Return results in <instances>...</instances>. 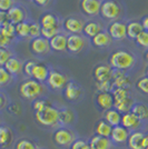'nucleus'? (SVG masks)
I'll use <instances>...</instances> for the list:
<instances>
[{"instance_id":"obj_1","label":"nucleus","mask_w":148,"mask_h":149,"mask_svg":"<svg viewBox=\"0 0 148 149\" xmlns=\"http://www.w3.org/2000/svg\"><path fill=\"white\" fill-rule=\"evenodd\" d=\"M35 120L40 127L47 130H56L59 128V108L52 104L45 107L43 110L34 112Z\"/></svg>"},{"instance_id":"obj_2","label":"nucleus","mask_w":148,"mask_h":149,"mask_svg":"<svg viewBox=\"0 0 148 149\" xmlns=\"http://www.w3.org/2000/svg\"><path fill=\"white\" fill-rule=\"evenodd\" d=\"M136 63L135 55L127 50H117L109 57V66L115 70L126 72L131 69Z\"/></svg>"},{"instance_id":"obj_3","label":"nucleus","mask_w":148,"mask_h":149,"mask_svg":"<svg viewBox=\"0 0 148 149\" xmlns=\"http://www.w3.org/2000/svg\"><path fill=\"white\" fill-rule=\"evenodd\" d=\"M111 93L114 97V108L116 110H118L120 113H126L131 110L136 100L130 89L115 88L111 91Z\"/></svg>"},{"instance_id":"obj_4","label":"nucleus","mask_w":148,"mask_h":149,"mask_svg":"<svg viewBox=\"0 0 148 149\" xmlns=\"http://www.w3.org/2000/svg\"><path fill=\"white\" fill-rule=\"evenodd\" d=\"M18 91L22 99L34 101L43 96L45 86L43 84H40L38 81L34 80L32 78H29V79L24 80L19 85Z\"/></svg>"},{"instance_id":"obj_5","label":"nucleus","mask_w":148,"mask_h":149,"mask_svg":"<svg viewBox=\"0 0 148 149\" xmlns=\"http://www.w3.org/2000/svg\"><path fill=\"white\" fill-rule=\"evenodd\" d=\"M79 138L78 132L75 128L59 127L52 131V140L57 147L61 149H69L70 146Z\"/></svg>"},{"instance_id":"obj_6","label":"nucleus","mask_w":148,"mask_h":149,"mask_svg":"<svg viewBox=\"0 0 148 149\" xmlns=\"http://www.w3.org/2000/svg\"><path fill=\"white\" fill-rule=\"evenodd\" d=\"M69 79L66 74H64L61 71H58L55 69H50L48 78L46 81V85L48 86L49 89L54 90V91H61L65 89L69 82Z\"/></svg>"},{"instance_id":"obj_7","label":"nucleus","mask_w":148,"mask_h":149,"mask_svg":"<svg viewBox=\"0 0 148 149\" xmlns=\"http://www.w3.org/2000/svg\"><path fill=\"white\" fill-rule=\"evenodd\" d=\"M99 13L107 20H117L121 13V8L115 0H105L100 5Z\"/></svg>"},{"instance_id":"obj_8","label":"nucleus","mask_w":148,"mask_h":149,"mask_svg":"<svg viewBox=\"0 0 148 149\" xmlns=\"http://www.w3.org/2000/svg\"><path fill=\"white\" fill-rule=\"evenodd\" d=\"M17 140V132L10 125L0 124V148L6 149L15 145Z\"/></svg>"},{"instance_id":"obj_9","label":"nucleus","mask_w":148,"mask_h":149,"mask_svg":"<svg viewBox=\"0 0 148 149\" xmlns=\"http://www.w3.org/2000/svg\"><path fill=\"white\" fill-rule=\"evenodd\" d=\"M121 126L130 132L137 130H148V126L142 123L140 119L131 111L123 113L121 116Z\"/></svg>"},{"instance_id":"obj_10","label":"nucleus","mask_w":148,"mask_h":149,"mask_svg":"<svg viewBox=\"0 0 148 149\" xmlns=\"http://www.w3.org/2000/svg\"><path fill=\"white\" fill-rule=\"evenodd\" d=\"M62 91H64L65 99L69 101V102H78L82 98V96H84V89H82V87L74 80L69 81Z\"/></svg>"},{"instance_id":"obj_11","label":"nucleus","mask_w":148,"mask_h":149,"mask_svg":"<svg viewBox=\"0 0 148 149\" xmlns=\"http://www.w3.org/2000/svg\"><path fill=\"white\" fill-rule=\"evenodd\" d=\"M76 123H77V115L74 109L69 107L59 108V127L74 128Z\"/></svg>"},{"instance_id":"obj_12","label":"nucleus","mask_w":148,"mask_h":149,"mask_svg":"<svg viewBox=\"0 0 148 149\" xmlns=\"http://www.w3.org/2000/svg\"><path fill=\"white\" fill-rule=\"evenodd\" d=\"M129 135H130V131L127 130L121 125H119V126H116V127H112L111 135L109 138H110L111 141L114 143V145L117 148V147L126 146Z\"/></svg>"},{"instance_id":"obj_13","label":"nucleus","mask_w":148,"mask_h":149,"mask_svg":"<svg viewBox=\"0 0 148 149\" xmlns=\"http://www.w3.org/2000/svg\"><path fill=\"white\" fill-rule=\"evenodd\" d=\"M95 105L98 110L105 112L114 108V97L111 93H97L95 96Z\"/></svg>"},{"instance_id":"obj_14","label":"nucleus","mask_w":148,"mask_h":149,"mask_svg":"<svg viewBox=\"0 0 148 149\" xmlns=\"http://www.w3.org/2000/svg\"><path fill=\"white\" fill-rule=\"evenodd\" d=\"M112 71L114 69L108 65L101 63L94 68V79L96 82H104V81H110L112 79Z\"/></svg>"},{"instance_id":"obj_15","label":"nucleus","mask_w":148,"mask_h":149,"mask_svg":"<svg viewBox=\"0 0 148 149\" xmlns=\"http://www.w3.org/2000/svg\"><path fill=\"white\" fill-rule=\"evenodd\" d=\"M108 33L111 39L123 40L127 37V25L120 21H112L108 27Z\"/></svg>"},{"instance_id":"obj_16","label":"nucleus","mask_w":148,"mask_h":149,"mask_svg":"<svg viewBox=\"0 0 148 149\" xmlns=\"http://www.w3.org/2000/svg\"><path fill=\"white\" fill-rule=\"evenodd\" d=\"M86 41L80 35H69L67 37V50L71 54H78L85 48Z\"/></svg>"},{"instance_id":"obj_17","label":"nucleus","mask_w":148,"mask_h":149,"mask_svg":"<svg viewBox=\"0 0 148 149\" xmlns=\"http://www.w3.org/2000/svg\"><path fill=\"white\" fill-rule=\"evenodd\" d=\"M112 84H114V89L115 88H125V89H130L131 87V81H130L129 76L120 71V70H115L112 71Z\"/></svg>"},{"instance_id":"obj_18","label":"nucleus","mask_w":148,"mask_h":149,"mask_svg":"<svg viewBox=\"0 0 148 149\" xmlns=\"http://www.w3.org/2000/svg\"><path fill=\"white\" fill-rule=\"evenodd\" d=\"M89 145L93 149H115L116 146L111 141L110 138L107 137H100L94 135L89 139Z\"/></svg>"},{"instance_id":"obj_19","label":"nucleus","mask_w":148,"mask_h":149,"mask_svg":"<svg viewBox=\"0 0 148 149\" xmlns=\"http://www.w3.org/2000/svg\"><path fill=\"white\" fill-rule=\"evenodd\" d=\"M50 69L43 62H36V65L34 66L32 71H31V78L34 80L38 81L40 84H43L47 81L48 74H49Z\"/></svg>"},{"instance_id":"obj_20","label":"nucleus","mask_w":148,"mask_h":149,"mask_svg":"<svg viewBox=\"0 0 148 149\" xmlns=\"http://www.w3.org/2000/svg\"><path fill=\"white\" fill-rule=\"evenodd\" d=\"M30 50L35 55H45L50 50L49 40L43 37L32 39L30 42Z\"/></svg>"},{"instance_id":"obj_21","label":"nucleus","mask_w":148,"mask_h":149,"mask_svg":"<svg viewBox=\"0 0 148 149\" xmlns=\"http://www.w3.org/2000/svg\"><path fill=\"white\" fill-rule=\"evenodd\" d=\"M62 26H64L65 30L70 32V35H79L80 32H82L85 25L80 19L75 18V17H69V18L65 19Z\"/></svg>"},{"instance_id":"obj_22","label":"nucleus","mask_w":148,"mask_h":149,"mask_svg":"<svg viewBox=\"0 0 148 149\" xmlns=\"http://www.w3.org/2000/svg\"><path fill=\"white\" fill-rule=\"evenodd\" d=\"M146 130H137L130 132L128 140H127V149H144L142 148V140L145 137Z\"/></svg>"},{"instance_id":"obj_23","label":"nucleus","mask_w":148,"mask_h":149,"mask_svg":"<svg viewBox=\"0 0 148 149\" xmlns=\"http://www.w3.org/2000/svg\"><path fill=\"white\" fill-rule=\"evenodd\" d=\"M101 2L99 0H81L80 8L87 16H96L100 11Z\"/></svg>"},{"instance_id":"obj_24","label":"nucleus","mask_w":148,"mask_h":149,"mask_svg":"<svg viewBox=\"0 0 148 149\" xmlns=\"http://www.w3.org/2000/svg\"><path fill=\"white\" fill-rule=\"evenodd\" d=\"M43 147L36 139L29 137H20L17 138L13 145V149H41Z\"/></svg>"},{"instance_id":"obj_25","label":"nucleus","mask_w":148,"mask_h":149,"mask_svg":"<svg viewBox=\"0 0 148 149\" xmlns=\"http://www.w3.org/2000/svg\"><path fill=\"white\" fill-rule=\"evenodd\" d=\"M7 16H8V20L9 22H11L13 25H18L20 22L25 21L26 19V11L19 6H13L8 13H7Z\"/></svg>"},{"instance_id":"obj_26","label":"nucleus","mask_w":148,"mask_h":149,"mask_svg":"<svg viewBox=\"0 0 148 149\" xmlns=\"http://www.w3.org/2000/svg\"><path fill=\"white\" fill-rule=\"evenodd\" d=\"M130 111L136 115L144 124L148 126V105H146L145 102L136 101Z\"/></svg>"},{"instance_id":"obj_27","label":"nucleus","mask_w":148,"mask_h":149,"mask_svg":"<svg viewBox=\"0 0 148 149\" xmlns=\"http://www.w3.org/2000/svg\"><path fill=\"white\" fill-rule=\"evenodd\" d=\"M50 49L55 51H65L67 50V36L64 33H58L49 40Z\"/></svg>"},{"instance_id":"obj_28","label":"nucleus","mask_w":148,"mask_h":149,"mask_svg":"<svg viewBox=\"0 0 148 149\" xmlns=\"http://www.w3.org/2000/svg\"><path fill=\"white\" fill-rule=\"evenodd\" d=\"M5 68L8 70V72L16 77L22 72V69H24V62H21V60H19L18 58L16 57H11L8 61L6 62V65L3 66Z\"/></svg>"},{"instance_id":"obj_29","label":"nucleus","mask_w":148,"mask_h":149,"mask_svg":"<svg viewBox=\"0 0 148 149\" xmlns=\"http://www.w3.org/2000/svg\"><path fill=\"white\" fill-rule=\"evenodd\" d=\"M112 130V126L108 124L104 118L99 119L95 126V135L100 137H107L109 138Z\"/></svg>"},{"instance_id":"obj_30","label":"nucleus","mask_w":148,"mask_h":149,"mask_svg":"<svg viewBox=\"0 0 148 149\" xmlns=\"http://www.w3.org/2000/svg\"><path fill=\"white\" fill-rule=\"evenodd\" d=\"M111 37L109 36L108 31H100L98 35H96L94 38H91V42L95 47L98 48H104L111 44Z\"/></svg>"},{"instance_id":"obj_31","label":"nucleus","mask_w":148,"mask_h":149,"mask_svg":"<svg viewBox=\"0 0 148 149\" xmlns=\"http://www.w3.org/2000/svg\"><path fill=\"white\" fill-rule=\"evenodd\" d=\"M121 116H123V113H120L115 108H112V109H109V110L104 112V117L103 118L105 119L110 126L116 127V126H119L121 124Z\"/></svg>"},{"instance_id":"obj_32","label":"nucleus","mask_w":148,"mask_h":149,"mask_svg":"<svg viewBox=\"0 0 148 149\" xmlns=\"http://www.w3.org/2000/svg\"><path fill=\"white\" fill-rule=\"evenodd\" d=\"M144 31L142 22L139 21H129L127 24V37L129 39H135Z\"/></svg>"},{"instance_id":"obj_33","label":"nucleus","mask_w":148,"mask_h":149,"mask_svg":"<svg viewBox=\"0 0 148 149\" xmlns=\"http://www.w3.org/2000/svg\"><path fill=\"white\" fill-rule=\"evenodd\" d=\"M40 27L41 28H59V21L55 15L45 13L40 18Z\"/></svg>"},{"instance_id":"obj_34","label":"nucleus","mask_w":148,"mask_h":149,"mask_svg":"<svg viewBox=\"0 0 148 149\" xmlns=\"http://www.w3.org/2000/svg\"><path fill=\"white\" fill-rule=\"evenodd\" d=\"M100 31H103L101 25L98 24V22H94V21H90V22L85 24L84 29H82V32L85 33V36L90 37V38H94L96 35H98Z\"/></svg>"},{"instance_id":"obj_35","label":"nucleus","mask_w":148,"mask_h":149,"mask_svg":"<svg viewBox=\"0 0 148 149\" xmlns=\"http://www.w3.org/2000/svg\"><path fill=\"white\" fill-rule=\"evenodd\" d=\"M13 78L5 67H0V89L10 86L13 82Z\"/></svg>"},{"instance_id":"obj_36","label":"nucleus","mask_w":148,"mask_h":149,"mask_svg":"<svg viewBox=\"0 0 148 149\" xmlns=\"http://www.w3.org/2000/svg\"><path fill=\"white\" fill-rule=\"evenodd\" d=\"M135 87L142 95L148 97V77L142 76L140 78H138L135 82Z\"/></svg>"},{"instance_id":"obj_37","label":"nucleus","mask_w":148,"mask_h":149,"mask_svg":"<svg viewBox=\"0 0 148 149\" xmlns=\"http://www.w3.org/2000/svg\"><path fill=\"white\" fill-rule=\"evenodd\" d=\"M29 29H30V24L22 21L18 25H16V35L20 38L29 37Z\"/></svg>"},{"instance_id":"obj_38","label":"nucleus","mask_w":148,"mask_h":149,"mask_svg":"<svg viewBox=\"0 0 148 149\" xmlns=\"http://www.w3.org/2000/svg\"><path fill=\"white\" fill-rule=\"evenodd\" d=\"M50 104H51V102H50L49 100L45 99V98H38V99L34 100V101L31 102V108H32L34 112H37V111L43 110L45 107H47V106L50 105Z\"/></svg>"},{"instance_id":"obj_39","label":"nucleus","mask_w":148,"mask_h":149,"mask_svg":"<svg viewBox=\"0 0 148 149\" xmlns=\"http://www.w3.org/2000/svg\"><path fill=\"white\" fill-rule=\"evenodd\" d=\"M96 89L98 93H111L114 90L112 80L104 81V82H96Z\"/></svg>"},{"instance_id":"obj_40","label":"nucleus","mask_w":148,"mask_h":149,"mask_svg":"<svg viewBox=\"0 0 148 149\" xmlns=\"http://www.w3.org/2000/svg\"><path fill=\"white\" fill-rule=\"evenodd\" d=\"M1 30L5 33V36H6L7 38H9L10 40H13V38L17 36V35H16V25H13L11 22L6 24V25L1 28Z\"/></svg>"},{"instance_id":"obj_41","label":"nucleus","mask_w":148,"mask_h":149,"mask_svg":"<svg viewBox=\"0 0 148 149\" xmlns=\"http://www.w3.org/2000/svg\"><path fill=\"white\" fill-rule=\"evenodd\" d=\"M59 33V28H41V37L50 40Z\"/></svg>"},{"instance_id":"obj_42","label":"nucleus","mask_w":148,"mask_h":149,"mask_svg":"<svg viewBox=\"0 0 148 149\" xmlns=\"http://www.w3.org/2000/svg\"><path fill=\"white\" fill-rule=\"evenodd\" d=\"M136 44L139 47L148 50V31L144 30L138 37L136 38Z\"/></svg>"},{"instance_id":"obj_43","label":"nucleus","mask_w":148,"mask_h":149,"mask_svg":"<svg viewBox=\"0 0 148 149\" xmlns=\"http://www.w3.org/2000/svg\"><path fill=\"white\" fill-rule=\"evenodd\" d=\"M13 57L10 50L7 48H0V67H3L6 65V62Z\"/></svg>"},{"instance_id":"obj_44","label":"nucleus","mask_w":148,"mask_h":149,"mask_svg":"<svg viewBox=\"0 0 148 149\" xmlns=\"http://www.w3.org/2000/svg\"><path fill=\"white\" fill-rule=\"evenodd\" d=\"M29 37H31L32 39L38 37H41V27L39 24H30V29H29Z\"/></svg>"},{"instance_id":"obj_45","label":"nucleus","mask_w":148,"mask_h":149,"mask_svg":"<svg viewBox=\"0 0 148 149\" xmlns=\"http://www.w3.org/2000/svg\"><path fill=\"white\" fill-rule=\"evenodd\" d=\"M88 139L87 138H82V137H79L76 141H75L71 146H70V148L69 149H84L86 147L87 145H88Z\"/></svg>"},{"instance_id":"obj_46","label":"nucleus","mask_w":148,"mask_h":149,"mask_svg":"<svg viewBox=\"0 0 148 149\" xmlns=\"http://www.w3.org/2000/svg\"><path fill=\"white\" fill-rule=\"evenodd\" d=\"M35 65H36V61H34V60H28V61H26L25 63H24L22 72H24L27 77L31 78V71H32V68H34Z\"/></svg>"},{"instance_id":"obj_47","label":"nucleus","mask_w":148,"mask_h":149,"mask_svg":"<svg viewBox=\"0 0 148 149\" xmlns=\"http://www.w3.org/2000/svg\"><path fill=\"white\" fill-rule=\"evenodd\" d=\"M13 6V0H0V11L8 13Z\"/></svg>"},{"instance_id":"obj_48","label":"nucleus","mask_w":148,"mask_h":149,"mask_svg":"<svg viewBox=\"0 0 148 149\" xmlns=\"http://www.w3.org/2000/svg\"><path fill=\"white\" fill-rule=\"evenodd\" d=\"M10 104L9 97L7 96L6 93H3L2 91H0V111L5 110L7 107Z\"/></svg>"},{"instance_id":"obj_49","label":"nucleus","mask_w":148,"mask_h":149,"mask_svg":"<svg viewBox=\"0 0 148 149\" xmlns=\"http://www.w3.org/2000/svg\"><path fill=\"white\" fill-rule=\"evenodd\" d=\"M10 42H11V40L5 36V33L2 32L1 28H0V48H6L10 45Z\"/></svg>"},{"instance_id":"obj_50","label":"nucleus","mask_w":148,"mask_h":149,"mask_svg":"<svg viewBox=\"0 0 148 149\" xmlns=\"http://www.w3.org/2000/svg\"><path fill=\"white\" fill-rule=\"evenodd\" d=\"M9 20H8V16H7V13L5 11H0V28H2L3 26L8 24Z\"/></svg>"},{"instance_id":"obj_51","label":"nucleus","mask_w":148,"mask_h":149,"mask_svg":"<svg viewBox=\"0 0 148 149\" xmlns=\"http://www.w3.org/2000/svg\"><path fill=\"white\" fill-rule=\"evenodd\" d=\"M142 148L148 149V130H146V132H145V137L142 140Z\"/></svg>"},{"instance_id":"obj_52","label":"nucleus","mask_w":148,"mask_h":149,"mask_svg":"<svg viewBox=\"0 0 148 149\" xmlns=\"http://www.w3.org/2000/svg\"><path fill=\"white\" fill-rule=\"evenodd\" d=\"M142 25L144 30L148 31V16H146V17H144V18L142 19Z\"/></svg>"},{"instance_id":"obj_53","label":"nucleus","mask_w":148,"mask_h":149,"mask_svg":"<svg viewBox=\"0 0 148 149\" xmlns=\"http://www.w3.org/2000/svg\"><path fill=\"white\" fill-rule=\"evenodd\" d=\"M36 3H37L38 6H46L48 2H49L50 0H34Z\"/></svg>"},{"instance_id":"obj_54","label":"nucleus","mask_w":148,"mask_h":149,"mask_svg":"<svg viewBox=\"0 0 148 149\" xmlns=\"http://www.w3.org/2000/svg\"><path fill=\"white\" fill-rule=\"evenodd\" d=\"M145 59H146L148 62V50H146V52H145Z\"/></svg>"},{"instance_id":"obj_55","label":"nucleus","mask_w":148,"mask_h":149,"mask_svg":"<svg viewBox=\"0 0 148 149\" xmlns=\"http://www.w3.org/2000/svg\"><path fill=\"white\" fill-rule=\"evenodd\" d=\"M145 76H146V77H148V66L146 67V69H145Z\"/></svg>"},{"instance_id":"obj_56","label":"nucleus","mask_w":148,"mask_h":149,"mask_svg":"<svg viewBox=\"0 0 148 149\" xmlns=\"http://www.w3.org/2000/svg\"><path fill=\"white\" fill-rule=\"evenodd\" d=\"M88 141H89V140H88ZM84 149H93V148L90 147V145H89V143H88V145H87V146H86V147H85Z\"/></svg>"},{"instance_id":"obj_57","label":"nucleus","mask_w":148,"mask_h":149,"mask_svg":"<svg viewBox=\"0 0 148 149\" xmlns=\"http://www.w3.org/2000/svg\"><path fill=\"white\" fill-rule=\"evenodd\" d=\"M27 1H32V0H27Z\"/></svg>"},{"instance_id":"obj_58","label":"nucleus","mask_w":148,"mask_h":149,"mask_svg":"<svg viewBox=\"0 0 148 149\" xmlns=\"http://www.w3.org/2000/svg\"><path fill=\"white\" fill-rule=\"evenodd\" d=\"M41 149H46V148H41Z\"/></svg>"},{"instance_id":"obj_59","label":"nucleus","mask_w":148,"mask_h":149,"mask_svg":"<svg viewBox=\"0 0 148 149\" xmlns=\"http://www.w3.org/2000/svg\"><path fill=\"white\" fill-rule=\"evenodd\" d=\"M0 124H1V121H0Z\"/></svg>"}]
</instances>
